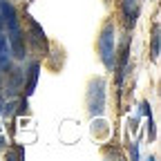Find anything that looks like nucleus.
Segmentation results:
<instances>
[{
    "label": "nucleus",
    "mask_w": 161,
    "mask_h": 161,
    "mask_svg": "<svg viewBox=\"0 0 161 161\" xmlns=\"http://www.w3.org/2000/svg\"><path fill=\"white\" fill-rule=\"evenodd\" d=\"M0 11H3V20L9 29V43H11V49L18 58L25 56V40H23V31H20V25H18V16H16V9L9 0H0Z\"/></svg>",
    "instance_id": "obj_1"
},
{
    "label": "nucleus",
    "mask_w": 161,
    "mask_h": 161,
    "mask_svg": "<svg viewBox=\"0 0 161 161\" xmlns=\"http://www.w3.org/2000/svg\"><path fill=\"white\" fill-rule=\"evenodd\" d=\"M98 52L101 60L108 69H114V23H105L98 36Z\"/></svg>",
    "instance_id": "obj_2"
},
{
    "label": "nucleus",
    "mask_w": 161,
    "mask_h": 161,
    "mask_svg": "<svg viewBox=\"0 0 161 161\" xmlns=\"http://www.w3.org/2000/svg\"><path fill=\"white\" fill-rule=\"evenodd\" d=\"M87 108L94 116L103 114L105 110V80L103 78H94L90 83V90H87Z\"/></svg>",
    "instance_id": "obj_3"
},
{
    "label": "nucleus",
    "mask_w": 161,
    "mask_h": 161,
    "mask_svg": "<svg viewBox=\"0 0 161 161\" xmlns=\"http://www.w3.org/2000/svg\"><path fill=\"white\" fill-rule=\"evenodd\" d=\"M38 72H40V65L38 63H31V69H29V80H27V85H25V94H34L36 90V80H38Z\"/></svg>",
    "instance_id": "obj_4"
},
{
    "label": "nucleus",
    "mask_w": 161,
    "mask_h": 161,
    "mask_svg": "<svg viewBox=\"0 0 161 161\" xmlns=\"http://www.w3.org/2000/svg\"><path fill=\"white\" fill-rule=\"evenodd\" d=\"M92 132H94L96 136H108L110 128H108V123H105V121H94V128H92Z\"/></svg>",
    "instance_id": "obj_5"
},
{
    "label": "nucleus",
    "mask_w": 161,
    "mask_h": 161,
    "mask_svg": "<svg viewBox=\"0 0 161 161\" xmlns=\"http://www.w3.org/2000/svg\"><path fill=\"white\" fill-rule=\"evenodd\" d=\"M134 9H136V0H123V11L132 23H134Z\"/></svg>",
    "instance_id": "obj_6"
},
{
    "label": "nucleus",
    "mask_w": 161,
    "mask_h": 161,
    "mask_svg": "<svg viewBox=\"0 0 161 161\" xmlns=\"http://www.w3.org/2000/svg\"><path fill=\"white\" fill-rule=\"evenodd\" d=\"M152 56L154 60L159 58V27H154V36H152Z\"/></svg>",
    "instance_id": "obj_7"
},
{
    "label": "nucleus",
    "mask_w": 161,
    "mask_h": 161,
    "mask_svg": "<svg viewBox=\"0 0 161 161\" xmlns=\"http://www.w3.org/2000/svg\"><path fill=\"white\" fill-rule=\"evenodd\" d=\"M3 52H7V38L0 34V54H3Z\"/></svg>",
    "instance_id": "obj_8"
}]
</instances>
